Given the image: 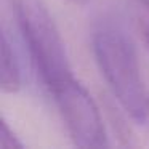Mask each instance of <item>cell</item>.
<instances>
[{
	"instance_id": "1",
	"label": "cell",
	"mask_w": 149,
	"mask_h": 149,
	"mask_svg": "<svg viewBox=\"0 0 149 149\" xmlns=\"http://www.w3.org/2000/svg\"><path fill=\"white\" fill-rule=\"evenodd\" d=\"M96 64L122 109L141 123L148 119V96L135 45L119 23L101 19L91 32Z\"/></svg>"
},
{
	"instance_id": "2",
	"label": "cell",
	"mask_w": 149,
	"mask_h": 149,
	"mask_svg": "<svg viewBox=\"0 0 149 149\" xmlns=\"http://www.w3.org/2000/svg\"><path fill=\"white\" fill-rule=\"evenodd\" d=\"M37 74L47 88L72 77L59 29L43 0H8Z\"/></svg>"
},
{
	"instance_id": "3",
	"label": "cell",
	"mask_w": 149,
	"mask_h": 149,
	"mask_svg": "<svg viewBox=\"0 0 149 149\" xmlns=\"http://www.w3.org/2000/svg\"><path fill=\"white\" fill-rule=\"evenodd\" d=\"M61 120L77 148L98 149L109 146L103 117L95 100L75 77L50 88Z\"/></svg>"
},
{
	"instance_id": "4",
	"label": "cell",
	"mask_w": 149,
	"mask_h": 149,
	"mask_svg": "<svg viewBox=\"0 0 149 149\" xmlns=\"http://www.w3.org/2000/svg\"><path fill=\"white\" fill-rule=\"evenodd\" d=\"M0 87L5 93H15L21 88V69L16 53L8 40L7 34H2V52H0Z\"/></svg>"
},
{
	"instance_id": "5",
	"label": "cell",
	"mask_w": 149,
	"mask_h": 149,
	"mask_svg": "<svg viewBox=\"0 0 149 149\" xmlns=\"http://www.w3.org/2000/svg\"><path fill=\"white\" fill-rule=\"evenodd\" d=\"M132 10L136 29L149 47V0H133Z\"/></svg>"
},
{
	"instance_id": "6",
	"label": "cell",
	"mask_w": 149,
	"mask_h": 149,
	"mask_svg": "<svg viewBox=\"0 0 149 149\" xmlns=\"http://www.w3.org/2000/svg\"><path fill=\"white\" fill-rule=\"evenodd\" d=\"M0 148L3 149H21L23 143L18 139V136L13 133V130L8 127V123L2 122L0 125Z\"/></svg>"
},
{
	"instance_id": "7",
	"label": "cell",
	"mask_w": 149,
	"mask_h": 149,
	"mask_svg": "<svg viewBox=\"0 0 149 149\" xmlns=\"http://www.w3.org/2000/svg\"><path fill=\"white\" fill-rule=\"evenodd\" d=\"M71 2H74V3H85L88 0H71Z\"/></svg>"
},
{
	"instance_id": "8",
	"label": "cell",
	"mask_w": 149,
	"mask_h": 149,
	"mask_svg": "<svg viewBox=\"0 0 149 149\" xmlns=\"http://www.w3.org/2000/svg\"><path fill=\"white\" fill-rule=\"evenodd\" d=\"M148 119H149V96H148Z\"/></svg>"
}]
</instances>
